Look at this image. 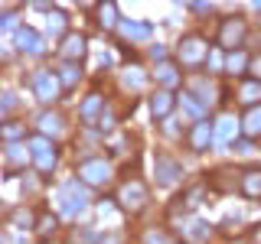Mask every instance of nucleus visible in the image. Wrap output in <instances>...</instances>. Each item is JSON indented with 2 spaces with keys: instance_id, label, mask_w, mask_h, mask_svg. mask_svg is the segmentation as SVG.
<instances>
[{
  "instance_id": "nucleus-18",
  "label": "nucleus",
  "mask_w": 261,
  "mask_h": 244,
  "mask_svg": "<svg viewBox=\"0 0 261 244\" xmlns=\"http://www.w3.org/2000/svg\"><path fill=\"white\" fill-rule=\"evenodd\" d=\"M232 176H239V173H232V169H219V173L212 176V189H219V192L235 189V182H239V179H232Z\"/></svg>"
},
{
  "instance_id": "nucleus-6",
  "label": "nucleus",
  "mask_w": 261,
  "mask_h": 244,
  "mask_svg": "<svg viewBox=\"0 0 261 244\" xmlns=\"http://www.w3.org/2000/svg\"><path fill=\"white\" fill-rule=\"evenodd\" d=\"M206 52H209V46L202 43L199 36H186L183 43H179V62L183 65H199L206 59Z\"/></svg>"
},
{
  "instance_id": "nucleus-15",
  "label": "nucleus",
  "mask_w": 261,
  "mask_h": 244,
  "mask_svg": "<svg viewBox=\"0 0 261 244\" xmlns=\"http://www.w3.org/2000/svg\"><path fill=\"white\" fill-rule=\"evenodd\" d=\"M121 36L124 39H147L150 36V26H147V23H130V20H121Z\"/></svg>"
},
{
  "instance_id": "nucleus-26",
  "label": "nucleus",
  "mask_w": 261,
  "mask_h": 244,
  "mask_svg": "<svg viewBox=\"0 0 261 244\" xmlns=\"http://www.w3.org/2000/svg\"><path fill=\"white\" fill-rule=\"evenodd\" d=\"M202 189H206V186H196V189H190L179 202H183L186 208H196V205H199V199H202Z\"/></svg>"
},
{
  "instance_id": "nucleus-7",
  "label": "nucleus",
  "mask_w": 261,
  "mask_h": 244,
  "mask_svg": "<svg viewBox=\"0 0 261 244\" xmlns=\"http://www.w3.org/2000/svg\"><path fill=\"white\" fill-rule=\"evenodd\" d=\"M183 176V169H179V163L176 160H170V157H157V179H160V186H173L176 179Z\"/></svg>"
},
{
  "instance_id": "nucleus-9",
  "label": "nucleus",
  "mask_w": 261,
  "mask_h": 244,
  "mask_svg": "<svg viewBox=\"0 0 261 244\" xmlns=\"http://www.w3.org/2000/svg\"><path fill=\"white\" fill-rule=\"evenodd\" d=\"M16 49H20V52H30V55H39L46 46H43V39H39V33L20 29V33H16Z\"/></svg>"
},
{
  "instance_id": "nucleus-2",
  "label": "nucleus",
  "mask_w": 261,
  "mask_h": 244,
  "mask_svg": "<svg viewBox=\"0 0 261 244\" xmlns=\"http://www.w3.org/2000/svg\"><path fill=\"white\" fill-rule=\"evenodd\" d=\"M30 85H33V92H36L39 101L49 104V101H56V98H59L62 81H59V75H56V72H49V69H36V72H33V78H30Z\"/></svg>"
},
{
  "instance_id": "nucleus-10",
  "label": "nucleus",
  "mask_w": 261,
  "mask_h": 244,
  "mask_svg": "<svg viewBox=\"0 0 261 244\" xmlns=\"http://www.w3.org/2000/svg\"><path fill=\"white\" fill-rule=\"evenodd\" d=\"M39 137H49V134H62V114H56V111H46V114H39Z\"/></svg>"
},
{
  "instance_id": "nucleus-21",
  "label": "nucleus",
  "mask_w": 261,
  "mask_h": 244,
  "mask_svg": "<svg viewBox=\"0 0 261 244\" xmlns=\"http://www.w3.org/2000/svg\"><path fill=\"white\" fill-rule=\"evenodd\" d=\"M242 101L245 104H258L261 101V81H245L242 85Z\"/></svg>"
},
{
  "instance_id": "nucleus-5",
  "label": "nucleus",
  "mask_w": 261,
  "mask_h": 244,
  "mask_svg": "<svg viewBox=\"0 0 261 244\" xmlns=\"http://www.w3.org/2000/svg\"><path fill=\"white\" fill-rule=\"evenodd\" d=\"M33 160H36L39 173H53L56 166V146L49 143V137H33Z\"/></svg>"
},
{
  "instance_id": "nucleus-24",
  "label": "nucleus",
  "mask_w": 261,
  "mask_h": 244,
  "mask_svg": "<svg viewBox=\"0 0 261 244\" xmlns=\"http://www.w3.org/2000/svg\"><path fill=\"white\" fill-rule=\"evenodd\" d=\"M157 78L163 81V85H176V81H179V75H176V69H173V65H170V62H163L160 69H157Z\"/></svg>"
},
{
  "instance_id": "nucleus-35",
  "label": "nucleus",
  "mask_w": 261,
  "mask_h": 244,
  "mask_svg": "<svg viewBox=\"0 0 261 244\" xmlns=\"http://www.w3.org/2000/svg\"><path fill=\"white\" fill-rule=\"evenodd\" d=\"M235 150H239V153H255V146H251V143H248V140H242V143H239V146H235Z\"/></svg>"
},
{
  "instance_id": "nucleus-34",
  "label": "nucleus",
  "mask_w": 261,
  "mask_h": 244,
  "mask_svg": "<svg viewBox=\"0 0 261 244\" xmlns=\"http://www.w3.org/2000/svg\"><path fill=\"white\" fill-rule=\"evenodd\" d=\"M13 222H16V225H30V222H33V215L20 208V211H13Z\"/></svg>"
},
{
  "instance_id": "nucleus-1",
  "label": "nucleus",
  "mask_w": 261,
  "mask_h": 244,
  "mask_svg": "<svg viewBox=\"0 0 261 244\" xmlns=\"http://www.w3.org/2000/svg\"><path fill=\"white\" fill-rule=\"evenodd\" d=\"M59 208H62V215H82L88 205V192L79 186V179H69V182L59 189Z\"/></svg>"
},
{
  "instance_id": "nucleus-12",
  "label": "nucleus",
  "mask_w": 261,
  "mask_h": 244,
  "mask_svg": "<svg viewBox=\"0 0 261 244\" xmlns=\"http://www.w3.org/2000/svg\"><path fill=\"white\" fill-rule=\"evenodd\" d=\"M216 134V130H212V124L209 120H199V124L193 127V134H190V143H193V150H202V146L209 143V137Z\"/></svg>"
},
{
  "instance_id": "nucleus-30",
  "label": "nucleus",
  "mask_w": 261,
  "mask_h": 244,
  "mask_svg": "<svg viewBox=\"0 0 261 244\" xmlns=\"http://www.w3.org/2000/svg\"><path fill=\"white\" fill-rule=\"evenodd\" d=\"M49 29H53L56 36H59V33L65 29V16H62L59 10H53V13H49Z\"/></svg>"
},
{
  "instance_id": "nucleus-32",
  "label": "nucleus",
  "mask_w": 261,
  "mask_h": 244,
  "mask_svg": "<svg viewBox=\"0 0 261 244\" xmlns=\"http://www.w3.org/2000/svg\"><path fill=\"white\" fill-rule=\"evenodd\" d=\"M228 72H239V69H245V52H228Z\"/></svg>"
},
{
  "instance_id": "nucleus-16",
  "label": "nucleus",
  "mask_w": 261,
  "mask_h": 244,
  "mask_svg": "<svg viewBox=\"0 0 261 244\" xmlns=\"http://www.w3.org/2000/svg\"><path fill=\"white\" fill-rule=\"evenodd\" d=\"M186 238L190 241H206L209 238V225L206 222H199V218H186Z\"/></svg>"
},
{
  "instance_id": "nucleus-13",
  "label": "nucleus",
  "mask_w": 261,
  "mask_h": 244,
  "mask_svg": "<svg viewBox=\"0 0 261 244\" xmlns=\"http://www.w3.org/2000/svg\"><path fill=\"white\" fill-rule=\"evenodd\" d=\"M62 55H65V59H82V55H85V36H79V33H72V36H65Z\"/></svg>"
},
{
  "instance_id": "nucleus-14",
  "label": "nucleus",
  "mask_w": 261,
  "mask_h": 244,
  "mask_svg": "<svg viewBox=\"0 0 261 244\" xmlns=\"http://www.w3.org/2000/svg\"><path fill=\"white\" fill-rule=\"evenodd\" d=\"M242 192L248 195V199H258L261 195V169H248V173L242 176Z\"/></svg>"
},
{
  "instance_id": "nucleus-22",
  "label": "nucleus",
  "mask_w": 261,
  "mask_h": 244,
  "mask_svg": "<svg viewBox=\"0 0 261 244\" xmlns=\"http://www.w3.org/2000/svg\"><path fill=\"white\" fill-rule=\"evenodd\" d=\"M101 104H105V98H101V95H88V101L82 104V117L92 120V117H95V111H101Z\"/></svg>"
},
{
  "instance_id": "nucleus-4",
  "label": "nucleus",
  "mask_w": 261,
  "mask_h": 244,
  "mask_svg": "<svg viewBox=\"0 0 261 244\" xmlns=\"http://www.w3.org/2000/svg\"><path fill=\"white\" fill-rule=\"evenodd\" d=\"M118 202H121V208H127V211H141L147 205V186L141 179H130V182L121 186Z\"/></svg>"
},
{
  "instance_id": "nucleus-17",
  "label": "nucleus",
  "mask_w": 261,
  "mask_h": 244,
  "mask_svg": "<svg viewBox=\"0 0 261 244\" xmlns=\"http://www.w3.org/2000/svg\"><path fill=\"white\" fill-rule=\"evenodd\" d=\"M170 108H173V98H170L167 92H157L150 98V111H153V117H167Z\"/></svg>"
},
{
  "instance_id": "nucleus-25",
  "label": "nucleus",
  "mask_w": 261,
  "mask_h": 244,
  "mask_svg": "<svg viewBox=\"0 0 261 244\" xmlns=\"http://www.w3.org/2000/svg\"><path fill=\"white\" fill-rule=\"evenodd\" d=\"M114 13H118V10H114V4H105L101 7V10H98V16H101V20H98V23H101V26H114V23H118V20H114ZM118 26H121V23H118Z\"/></svg>"
},
{
  "instance_id": "nucleus-31",
  "label": "nucleus",
  "mask_w": 261,
  "mask_h": 244,
  "mask_svg": "<svg viewBox=\"0 0 261 244\" xmlns=\"http://www.w3.org/2000/svg\"><path fill=\"white\" fill-rule=\"evenodd\" d=\"M23 134H27V127H20V124H16V120H10V124H7L4 127V137H7V140H16V137H23Z\"/></svg>"
},
{
  "instance_id": "nucleus-11",
  "label": "nucleus",
  "mask_w": 261,
  "mask_h": 244,
  "mask_svg": "<svg viewBox=\"0 0 261 244\" xmlns=\"http://www.w3.org/2000/svg\"><path fill=\"white\" fill-rule=\"evenodd\" d=\"M235 134H239V120H235L232 114H222V117L216 120V140L219 143H228Z\"/></svg>"
},
{
  "instance_id": "nucleus-29",
  "label": "nucleus",
  "mask_w": 261,
  "mask_h": 244,
  "mask_svg": "<svg viewBox=\"0 0 261 244\" xmlns=\"http://www.w3.org/2000/svg\"><path fill=\"white\" fill-rule=\"evenodd\" d=\"M144 244H173V241H170L163 231H157V228H150V231L144 234Z\"/></svg>"
},
{
  "instance_id": "nucleus-27",
  "label": "nucleus",
  "mask_w": 261,
  "mask_h": 244,
  "mask_svg": "<svg viewBox=\"0 0 261 244\" xmlns=\"http://www.w3.org/2000/svg\"><path fill=\"white\" fill-rule=\"evenodd\" d=\"M179 98H183L186 111H190V114H196V117H202V111H206V108H202V104L196 101V95H190V92H186V95H179Z\"/></svg>"
},
{
  "instance_id": "nucleus-19",
  "label": "nucleus",
  "mask_w": 261,
  "mask_h": 244,
  "mask_svg": "<svg viewBox=\"0 0 261 244\" xmlns=\"http://www.w3.org/2000/svg\"><path fill=\"white\" fill-rule=\"evenodd\" d=\"M242 124H245V134L248 137H258L261 134V108H251L248 114H245Z\"/></svg>"
},
{
  "instance_id": "nucleus-23",
  "label": "nucleus",
  "mask_w": 261,
  "mask_h": 244,
  "mask_svg": "<svg viewBox=\"0 0 261 244\" xmlns=\"http://www.w3.org/2000/svg\"><path fill=\"white\" fill-rule=\"evenodd\" d=\"M79 75H82L79 65H75V62H65V65H62V72H59V81H62L65 88H69V85H75V81H79Z\"/></svg>"
},
{
  "instance_id": "nucleus-8",
  "label": "nucleus",
  "mask_w": 261,
  "mask_h": 244,
  "mask_svg": "<svg viewBox=\"0 0 261 244\" xmlns=\"http://www.w3.org/2000/svg\"><path fill=\"white\" fill-rule=\"evenodd\" d=\"M242 36H245V23L242 20H225L222 23V33H219V46L232 49V46L242 43Z\"/></svg>"
},
{
  "instance_id": "nucleus-20",
  "label": "nucleus",
  "mask_w": 261,
  "mask_h": 244,
  "mask_svg": "<svg viewBox=\"0 0 261 244\" xmlns=\"http://www.w3.org/2000/svg\"><path fill=\"white\" fill-rule=\"evenodd\" d=\"M27 146L23 143H7V163H10V166H20V163H27Z\"/></svg>"
},
{
  "instance_id": "nucleus-28",
  "label": "nucleus",
  "mask_w": 261,
  "mask_h": 244,
  "mask_svg": "<svg viewBox=\"0 0 261 244\" xmlns=\"http://www.w3.org/2000/svg\"><path fill=\"white\" fill-rule=\"evenodd\" d=\"M124 85H127V88H141V85H144V72H141V69H127Z\"/></svg>"
},
{
  "instance_id": "nucleus-3",
  "label": "nucleus",
  "mask_w": 261,
  "mask_h": 244,
  "mask_svg": "<svg viewBox=\"0 0 261 244\" xmlns=\"http://www.w3.org/2000/svg\"><path fill=\"white\" fill-rule=\"evenodd\" d=\"M79 176H82V182H88V186H105L111 179V163L105 157L82 160L79 163Z\"/></svg>"
},
{
  "instance_id": "nucleus-33",
  "label": "nucleus",
  "mask_w": 261,
  "mask_h": 244,
  "mask_svg": "<svg viewBox=\"0 0 261 244\" xmlns=\"http://www.w3.org/2000/svg\"><path fill=\"white\" fill-rule=\"evenodd\" d=\"M53 231H56V215H43L39 218V234L46 238V234H53Z\"/></svg>"
},
{
  "instance_id": "nucleus-36",
  "label": "nucleus",
  "mask_w": 261,
  "mask_h": 244,
  "mask_svg": "<svg viewBox=\"0 0 261 244\" xmlns=\"http://www.w3.org/2000/svg\"><path fill=\"white\" fill-rule=\"evenodd\" d=\"M251 69H255V75L261 78V55H258V59H255V62H251Z\"/></svg>"
},
{
  "instance_id": "nucleus-37",
  "label": "nucleus",
  "mask_w": 261,
  "mask_h": 244,
  "mask_svg": "<svg viewBox=\"0 0 261 244\" xmlns=\"http://www.w3.org/2000/svg\"><path fill=\"white\" fill-rule=\"evenodd\" d=\"M255 244H261V228H258V231H255Z\"/></svg>"
}]
</instances>
